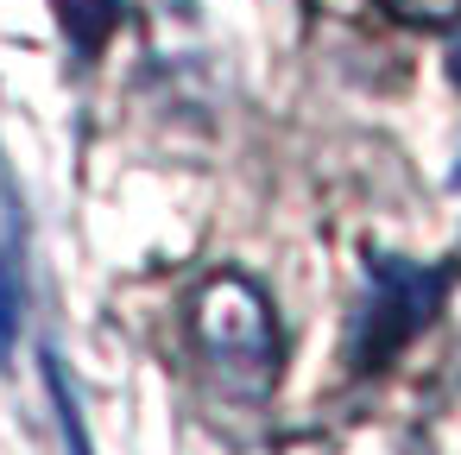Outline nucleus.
<instances>
[{
  "label": "nucleus",
  "mask_w": 461,
  "mask_h": 455,
  "mask_svg": "<svg viewBox=\"0 0 461 455\" xmlns=\"http://www.w3.org/2000/svg\"><path fill=\"white\" fill-rule=\"evenodd\" d=\"M20 323H26V241L14 228L0 241V367L20 348Z\"/></svg>",
  "instance_id": "obj_3"
},
{
  "label": "nucleus",
  "mask_w": 461,
  "mask_h": 455,
  "mask_svg": "<svg viewBox=\"0 0 461 455\" xmlns=\"http://www.w3.org/2000/svg\"><path fill=\"white\" fill-rule=\"evenodd\" d=\"M448 285H455V266H417L398 253H373L366 259V297H360L354 329H348V367L379 373L398 348H411L429 329V316L442 310Z\"/></svg>",
  "instance_id": "obj_2"
},
{
  "label": "nucleus",
  "mask_w": 461,
  "mask_h": 455,
  "mask_svg": "<svg viewBox=\"0 0 461 455\" xmlns=\"http://www.w3.org/2000/svg\"><path fill=\"white\" fill-rule=\"evenodd\" d=\"M190 335L196 354L209 360L215 386H228L234 398H266L285 360V335L278 316L266 304V291L247 272H215L203 278V291L190 297Z\"/></svg>",
  "instance_id": "obj_1"
},
{
  "label": "nucleus",
  "mask_w": 461,
  "mask_h": 455,
  "mask_svg": "<svg viewBox=\"0 0 461 455\" xmlns=\"http://www.w3.org/2000/svg\"><path fill=\"white\" fill-rule=\"evenodd\" d=\"M45 386H51V411H58V430H64V455H95L89 442V423H83V405L70 392V373L58 354H45Z\"/></svg>",
  "instance_id": "obj_5"
},
{
  "label": "nucleus",
  "mask_w": 461,
  "mask_h": 455,
  "mask_svg": "<svg viewBox=\"0 0 461 455\" xmlns=\"http://www.w3.org/2000/svg\"><path fill=\"white\" fill-rule=\"evenodd\" d=\"M448 70H455V83H461V45H455V58H448Z\"/></svg>",
  "instance_id": "obj_7"
},
{
  "label": "nucleus",
  "mask_w": 461,
  "mask_h": 455,
  "mask_svg": "<svg viewBox=\"0 0 461 455\" xmlns=\"http://www.w3.org/2000/svg\"><path fill=\"white\" fill-rule=\"evenodd\" d=\"M379 14L411 32H448L461 20V0H379Z\"/></svg>",
  "instance_id": "obj_6"
},
{
  "label": "nucleus",
  "mask_w": 461,
  "mask_h": 455,
  "mask_svg": "<svg viewBox=\"0 0 461 455\" xmlns=\"http://www.w3.org/2000/svg\"><path fill=\"white\" fill-rule=\"evenodd\" d=\"M51 14H58L70 51L77 58H95L114 39V26H121V0H51Z\"/></svg>",
  "instance_id": "obj_4"
}]
</instances>
